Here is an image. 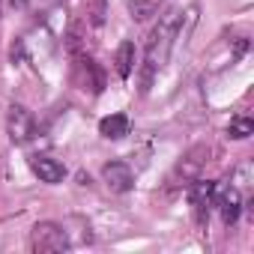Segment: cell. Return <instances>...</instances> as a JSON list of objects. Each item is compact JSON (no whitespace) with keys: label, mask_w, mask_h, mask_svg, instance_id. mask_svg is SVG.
Instances as JSON below:
<instances>
[{"label":"cell","mask_w":254,"mask_h":254,"mask_svg":"<svg viewBox=\"0 0 254 254\" xmlns=\"http://www.w3.org/2000/svg\"><path fill=\"white\" fill-rule=\"evenodd\" d=\"M93 24H102L105 21V0H93Z\"/></svg>","instance_id":"13"},{"label":"cell","mask_w":254,"mask_h":254,"mask_svg":"<svg viewBox=\"0 0 254 254\" xmlns=\"http://www.w3.org/2000/svg\"><path fill=\"white\" fill-rule=\"evenodd\" d=\"M6 129H9L12 144H27V141H33V135H36V120H33V114H30L24 105H9Z\"/></svg>","instance_id":"3"},{"label":"cell","mask_w":254,"mask_h":254,"mask_svg":"<svg viewBox=\"0 0 254 254\" xmlns=\"http://www.w3.org/2000/svg\"><path fill=\"white\" fill-rule=\"evenodd\" d=\"M159 3H162V0H126V6H129L135 21H147L150 15H156Z\"/></svg>","instance_id":"11"},{"label":"cell","mask_w":254,"mask_h":254,"mask_svg":"<svg viewBox=\"0 0 254 254\" xmlns=\"http://www.w3.org/2000/svg\"><path fill=\"white\" fill-rule=\"evenodd\" d=\"M177 24H180V9L165 12L150 36V42H147V57H144V69H141V90L144 93L153 87V78L165 69V63L177 45Z\"/></svg>","instance_id":"1"},{"label":"cell","mask_w":254,"mask_h":254,"mask_svg":"<svg viewBox=\"0 0 254 254\" xmlns=\"http://www.w3.org/2000/svg\"><path fill=\"white\" fill-rule=\"evenodd\" d=\"M72 242H69V233L66 227L54 224V221H39L30 233V248L39 251V254H54V251H66Z\"/></svg>","instance_id":"2"},{"label":"cell","mask_w":254,"mask_h":254,"mask_svg":"<svg viewBox=\"0 0 254 254\" xmlns=\"http://www.w3.org/2000/svg\"><path fill=\"white\" fill-rule=\"evenodd\" d=\"M215 189H218V183H212V180H197V177H194L191 186H189V200H191L194 215H197L200 224L209 218V209L215 206Z\"/></svg>","instance_id":"4"},{"label":"cell","mask_w":254,"mask_h":254,"mask_svg":"<svg viewBox=\"0 0 254 254\" xmlns=\"http://www.w3.org/2000/svg\"><path fill=\"white\" fill-rule=\"evenodd\" d=\"M30 171L39 177V183H48V186H57L66 177V168L51 156H30Z\"/></svg>","instance_id":"7"},{"label":"cell","mask_w":254,"mask_h":254,"mask_svg":"<svg viewBox=\"0 0 254 254\" xmlns=\"http://www.w3.org/2000/svg\"><path fill=\"white\" fill-rule=\"evenodd\" d=\"M132 132V120L126 117V114H108L99 120V135L108 138V141H120Z\"/></svg>","instance_id":"8"},{"label":"cell","mask_w":254,"mask_h":254,"mask_svg":"<svg viewBox=\"0 0 254 254\" xmlns=\"http://www.w3.org/2000/svg\"><path fill=\"white\" fill-rule=\"evenodd\" d=\"M102 180H105L108 189L117 191V194H126V191L135 189V174H132V168L126 165V162H108V165L102 168Z\"/></svg>","instance_id":"6"},{"label":"cell","mask_w":254,"mask_h":254,"mask_svg":"<svg viewBox=\"0 0 254 254\" xmlns=\"http://www.w3.org/2000/svg\"><path fill=\"white\" fill-rule=\"evenodd\" d=\"M203 153H206L203 147L191 150V153H189V156L177 165V177H183V180H194V177H197V171H200V165H203V159H200Z\"/></svg>","instance_id":"10"},{"label":"cell","mask_w":254,"mask_h":254,"mask_svg":"<svg viewBox=\"0 0 254 254\" xmlns=\"http://www.w3.org/2000/svg\"><path fill=\"white\" fill-rule=\"evenodd\" d=\"M251 132H254L251 117H233L230 126H227V138H233V141H245Z\"/></svg>","instance_id":"12"},{"label":"cell","mask_w":254,"mask_h":254,"mask_svg":"<svg viewBox=\"0 0 254 254\" xmlns=\"http://www.w3.org/2000/svg\"><path fill=\"white\" fill-rule=\"evenodd\" d=\"M215 206H218V215H221V221L227 227L236 224L239 215H242V197H239V191L233 186H218L215 189Z\"/></svg>","instance_id":"5"},{"label":"cell","mask_w":254,"mask_h":254,"mask_svg":"<svg viewBox=\"0 0 254 254\" xmlns=\"http://www.w3.org/2000/svg\"><path fill=\"white\" fill-rule=\"evenodd\" d=\"M117 75L126 81V78H132V72H135V63H138V51H135V42H120V48H117Z\"/></svg>","instance_id":"9"}]
</instances>
